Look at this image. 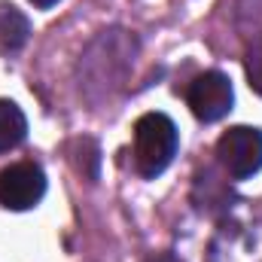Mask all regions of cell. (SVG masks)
<instances>
[{
  "label": "cell",
  "instance_id": "1",
  "mask_svg": "<svg viewBox=\"0 0 262 262\" xmlns=\"http://www.w3.org/2000/svg\"><path fill=\"white\" fill-rule=\"evenodd\" d=\"M177 156V125L165 113H146L134 122V168L140 177H159Z\"/></svg>",
  "mask_w": 262,
  "mask_h": 262
},
{
  "label": "cell",
  "instance_id": "2",
  "mask_svg": "<svg viewBox=\"0 0 262 262\" xmlns=\"http://www.w3.org/2000/svg\"><path fill=\"white\" fill-rule=\"evenodd\" d=\"M220 165L229 171L235 180H247L262 168V131L250 125H235L229 128L216 143Z\"/></svg>",
  "mask_w": 262,
  "mask_h": 262
},
{
  "label": "cell",
  "instance_id": "3",
  "mask_svg": "<svg viewBox=\"0 0 262 262\" xmlns=\"http://www.w3.org/2000/svg\"><path fill=\"white\" fill-rule=\"evenodd\" d=\"M46 195V177L34 162H18L0 171V204L9 210H31Z\"/></svg>",
  "mask_w": 262,
  "mask_h": 262
},
{
  "label": "cell",
  "instance_id": "4",
  "mask_svg": "<svg viewBox=\"0 0 262 262\" xmlns=\"http://www.w3.org/2000/svg\"><path fill=\"white\" fill-rule=\"evenodd\" d=\"M186 101H189L192 113H195L201 122H216V119H223L232 110L235 92H232V82H229L226 73L207 70V73H201L195 82L189 85Z\"/></svg>",
  "mask_w": 262,
  "mask_h": 262
},
{
  "label": "cell",
  "instance_id": "5",
  "mask_svg": "<svg viewBox=\"0 0 262 262\" xmlns=\"http://www.w3.org/2000/svg\"><path fill=\"white\" fill-rule=\"evenodd\" d=\"M31 25L28 18L12 6V3H0V55H12L28 43Z\"/></svg>",
  "mask_w": 262,
  "mask_h": 262
},
{
  "label": "cell",
  "instance_id": "6",
  "mask_svg": "<svg viewBox=\"0 0 262 262\" xmlns=\"http://www.w3.org/2000/svg\"><path fill=\"white\" fill-rule=\"evenodd\" d=\"M25 134H28V119L18 110V104L0 98V152L18 146L25 140Z\"/></svg>",
  "mask_w": 262,
  "mask_h": 262
},
{
  "label": "cell",
  "instance_id": "7",
  "mask_svg": "<svg viewBox=\"0 0 262 262\" xmlns=\"http://www.w3.org/2000/svg\"><path fill=\"white\" fill-rule=\"evenodd\" d=\"M244 67H247V79H250V89L262 95V37L253 40V46L247 49V58H244Z\"/></svg>",
  "mask_w": 262,
  "mask_h": 262
},
{
  "label": "cell",
  "instance_id": "8",
  "mask_svg": "<svg viewBox=\"0 0 262 262\" xmlns=\"http://www.w3.org/2000/svg\"><path fill=\"white\" fill-rule=\"evenodd\" d=\"M31 3H34V6H40V9H49V6H55L58 0H31Z\"/></svg>",
  "mask_w": 262,
  "mask_h": 262
},
{
  "label": "cell",
  "instance_id": "9",
  "mask_svg": "<svg viewBox=\"0 0 262 262\" xmlns=\"http://www.w3.org/2000/svg\"><path fill=\"white\" fill-rule=\"evenodd\" d=\"M149 262H174L171 256H159V259H149Z\"/></svg>",
  "mask_w": 262,
  "mask_h": 262
}]
</instances>
